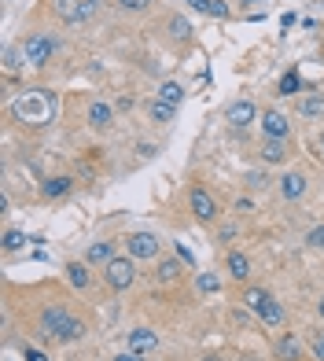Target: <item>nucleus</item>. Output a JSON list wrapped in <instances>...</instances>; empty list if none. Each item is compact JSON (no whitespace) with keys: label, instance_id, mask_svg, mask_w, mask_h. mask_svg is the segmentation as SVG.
Listing matches in <instances>:
<instances>
[{"label":"nucleus","instance_id":"9","mask_svg":"<svg viewBox=\"0 0 324 361\" xmlns=\"http://www.w3.org/2000/svg\"><path fill=\"white\" fill-rule=\"evenodd\" d=\"M277 188H280V195L287 203H299L306 195V188H310V180H306V173H299V170H287V173L277 177Z\"/></svg>","mask_w":324,"mask_h":361},{"label":"nucleus","instance_id":"5","mask_svg":"<svg viewBox=\"0 0 324 361\" xmlns=\"http://www.w3.org/2000/svg\"><path fill=\"white\" fill-rule=\"evenodd\" d=\"M104 281L111 291H129L137 281V258H129V255H115L104 266Z\"/></svg>","mask_w":324,"mask_h":361},{"label":"nucleus","instance_id":"20","mask_svg":"<svg viewBox=\"0 0 324 361\" xmlns=\"http://www.w3.org/2000/svg\"><path fill=\"white\" fill-rule=\"evenodd\" d=\"M89 269H92L89 262H67V281H70L74 291H85L92 284V273Z\"/></svg>","mask_w":324,"mask_h":361},{"label":"nucleus","instance_id":"24","mask_svg":"<svg viewBox=\"0 0 324 361\" xmlns=\"http://www.w3.org/2000/svg\"><path fill=\"white\" fill-rule=\"evenodd\" d=\"M166 30H170V37H173V41H181V44H188V41H192V34H196V30H192V23L185 19V15H170Z\"/></svg>","mask_w":324,"mask_h":361},{"label":"nucleus","instance_id":"36","mask_svg":"<svg viewBox=\"0 0 324 361\" xmlns=\"http://www.w3.org/2000/svg\"><path fill=\"white\" fill-rule=\"evenodd\" d=\"M229 321L243 328V324H251V314H247V310H232V314H229Z\"/></svg>","mask_w":324,"mask_h":361},{"label":"nucleus","instance_id":"1","mask_svg":"<svg viewBox=\"0 0 324 361\" xmlns=\"http://www.w3.org/2000/svg\"><path fill=\"white\" fill-rule=\"evenodd\" d=\"M11 114L23 126H44V122H52V114H56V96L48 89H26L19 100H15Z\"/></svg>","mask_w":324,"mask_h":361},{"label":"nucleus","instance_id":"10","mask_svg":"<svg viewBox=\"0 0 324 361\" xmlns=\"http://www.w3.org/2000/svg\"><path fill=\"white\" fill-rule=\"evenodd\" d=\"M225 118H229L232 129H247V126L258 122V107H254L251 100H236V104L225 107Z\"/></svg>","mask_w":324,"mask_h":361},{"label":"nucleus","instance_id":"15","mask_svg":"<svg viewBox=\"0 0 324 361\" xmlns=\"http://www.w3.org/2000/svg\"><path fill=\"white\" fill-rule=\"evenodd\" d=\"M273 354H277V361H302V343H299V336L284 332V336L277 339V347H273Z\"/></svg>","mask_w":324,"mask_h":361},{"label":"nucleus","instance_id":"33","mask_svg":"<svg viewBox=\"0 0 324 361\" xmlns=\"http://www.w3.org/2000/svg\"><path fill=\"white\" fill-rule=\"evenodd\" d=\"M306 247H310V251H320V255H324V221H320V225H313L310 233H306Z\"/></svg>","mask_w":324,"mask_h":361},{"label":"nucleus","instance_id":"35","mask_svg":"<svg viewBox=\"0 0 324 361\" xmlns=\"http://www.w3.org/2000/svg\"><path fill=\"white\" fill-rule=\"evenodd\" d=\"M236 236H239V228H236L232 221H225V225L218 228V243H232Z\"/></svg>","mask_w":324,"mask_h":361},{"label":"nucleus","instance_id":"11","mask_svg":"<svg viewBox=\"0 0 324 361\" xmlns=\"http://www.w3.org/2000/svg\"><path fill=\"white\" fill-rule=\"evenodd\" d=\"M85 122L96 129V133H104V129L115 126V107L104 104V100H92V104H89V111H85Z\"/></svg>","mask_w":324,"mask_h":361},{"label":"nucleus","instance_id":"22","mask_svg":"<svg viewBox=\"0 0 324 361\" xmlns=\"http://www.w3.org/2000/svg\"><path fill=\"white\" fill-rule=\"evenodd\" d=\"M287 140H262V162H269V166H280V162H287Z\"/></svg>","mask_w":324,"mask_h":361},{"label":"nucleus","instance_id":"39","mask_svg":"<svg viewBox=\"0 0 324 361\" xmlns=\"http://www.w3.org/2000/svg\"><path fill=\"white\" fill-rule=\"evenodd\" d=\"M313 357H317V361H324V339H317V343H313Z\"/></svg>","mask_w":324,"mask_h":361},{"label":"nucleus","instance_id":"41","mask_svg":"<svg viewBox=\"0 0 324 361\" xmlns=\"http://www.w3.org/2000/svg\"><path fill=\"white\" fill-rule=\"evenodd\" d=\"M317 314H320V321H324V295H320V302H317Z\"/></svg>","mask_w":324,"mask_h":361},{"label":"nucleus","instance_id":"43","mask_svg":"<svg viewBox=\"0 0 324 361\" xmlns=\"http://www.w3.org/2000/svg\"><path fill=\"white\" fill-rule=\"evenodd\" d=\"M320 152H324V133H320Z\"/></svg>","mask_w":324,"mask_h":361},{"label":"nucleus","instance_id":"37","mask_svg":"<svg viewBox=\"0 0 324 361\" xmlns=\"http://www.w3.org/2000/svg\"><path fill=\"white\" fill-rule=\"evenodd\" d=\"M115 361H144V354H137V350H122V354H115Z\"/></svg>","mask_w":324,"mask_h":361},{"label":"nucleus","instance_id":"25","mask_svg":"<svg viewBox=\"0 0 324 361\" xmlns=\"http://www.w3.org/2000/svg\"><path fill=\"white\" fill-rule=\"evenodd\" d=\"M239 299H243V306H247L251 314H258V310H262V306L273 299V295H269L266 288H243V295H239Z\"/></svg>","mask_w":324,"mask_h":361},{"label":"nucleus","instance_id":"26","mask_svg":"<svg viewBox=\"0 0 324 361\" xmlns=\"http://www.w3.org/2000/svg\"><path fill=\"white\" fill-rule=\"evenodd\" d=\"M158 100H162V104H170V107H181V100H185V85H177V81H162V85H158Z\"/></svg>","mask_w":324,"mask_h":361},{"label":"nucleus","instance_id":"7","mask_svg":"<svg viewBox=\"0 0 324 361\" xmlns=\"http://www.w3.org/2000/svg\"><path fill=\"white\" fill-rule=\"evenodd\" d=\"M158 236L155 233H129L125 236V251L129 258H137V262H155L158 258Z\"/></svg>","mask_w":324,"mask_h":361},{"label":"nucleus","instance_id":"4","mask_svg":"<svg viewBox=\"0 0 324 361\" xmlns=\"http://www.w3.org/2000/svg\"><path fill=\"white\" fill-rule=\"evenodd\" d=\"M100 4H104V0H48V8H52L67 26H81V23L96 19Z\"/></svg>","mask_w":324,"mask_h":361},{"label":"nucleus","instance_id":"16","mask_svg":"<svg viewBox=\"0 0 324 361\" xmlns=\"http://www.w3.org/2000/svg\"><path fill=\"white\" fill-rule=\"evenodd\" d=\"M299 114H302V118L320 122L324 118V92H302L299 96Z\"/></svg>","mask_w":324,"mask_h":361},{"label":"nucleus","instance_id":"19","mask_svg":"<svg viewBox=\"0 0 324 361\" xmlns=\"http://www.w3.org/2000/svg\"><path fill=\"white\" fill-rule=\"evenodd\" d=\"M185 4H188L192 11L210 15V19H229V15H232V8L225 4V0H185Z\"/></svg>","mask_w":324,"mask_h":361},{"label":"nucleus","instance_id":"44","mask_svg":"<svg viewBox=\"0 0 324 361\" xmlns=\"http://www.w3.org/2000/svg\"><path fill=\"white\" fill-rule=\"evenodd\" d=\"M320 339H324V336H320Z\"/></svg>","mask_w":324,"mask_h":361},{"label":"nucleus","instance_id":"17","mask_svg":"<svg viewBox=\"0 0 324 361\" xmlns=\"http://www.w3.org/2000/svg\"><path fill=\"white\" fill-rule=\"evenodd\" d=\"M225 269H229L232 281H239V284L251 281V258L243 251H229V255H225Z\"/></svg>","mask_w":324,"mask_h":361},{"label":"nucleus","instance_id":"40","mask_svg":"<svg viewBox=\"0 0 324 361\" xmlns=\"http://www.w3.org/2000/svg\"><path fill=\"white\" fill-rule=\"evenodd\" d=\"M239 4H243V8H254V4H262V0H239Z\"/></svg>","mask_w":324,"mask_h":361},{"label":"nucleus","instance_id":"18","mask_svg":"<svg viewBox=\"0 0 324 361\" xmlns=\"http://www.w3.org/2000/svg\"><path fill=\"white\" fill-rule=\"evenodd\" d=\"M284 317H287V314H284V306H280L277 299H269V302L254 314V321L262 324V328H280V324H284Z\"/></svg>","mask_w":324,"mask_h":361},{"label":"nucleus","instance_id":"6","mask_svg":"<svg viewBox=\"0 0 324 361\" xmlns=\"http://www.w3.org/2000/svg\"><path fill=\"white\" fill-rule=\"evenodd\" d=\"M258 126H262L266 140H291V118L277 107H266L262 114H258Z\"/></svg>","mask_w":324,"mask_h":361},{"label":"nucleus","instance_id":"12","mask_svg":"<svg viewBox=\"0 0 324 361\" xmlns=\"http://www.w3.org/2000/svg\"><path fill=\"white\" fill-rule=\"evenodd\" d=\"M125 343H129V350H137V354H151V350H158V336L151 332V328H129Z\"/></svg>","mask_w":324,"mask_h":361},{"label":"nucleus","instance_id":"13","mask_svg":"<svg viewBox=\"0 0 324 361\" xmlns=\"http://www.w3.org/2000/svg\"><path fill=\"white\" fill-rule=\"evenodd\" d=\"M118 251H115V240H96V243H89V251H85V262L92 269H104L111 258H115Z\"/></svg>","mask_w":324,"mask_h":361},{"label":"nucleus","instance_id":"28","mask_svg":"<svg viewBox=\"0 0 324 361\" xmlns=\"http://www.w3.org/2000/svg\"><path fill=\"white\" fill-rule=\"evenodd\" d=\"M243 185H247V192H266L273 185V177L266 170H247L243 173Z\"/></svg>","mask_w":324,"mask_h":361},{"label":"nucleus","instance_id":"14","mask_svg":"<svg viewBox=\"0 0 324 361\" xmlns=\"http://www.w3.org/2000/svg\"><path fill=\"white\" fill-rule=\"evenodd\" d=\"M70 188H74V177H67V173L44 177V180H41V195H44L48 203H52V200H63V195H70Z\"/></svg>","mask_w":324,"mask_h":361},{"label":"nucleus","instance_id":"32","mask_svg":"<svg viewBox=\"0 0 324 361\" xmlns=\"http://www.w3.org/2000/svg\"><path fill=\"white\" fill-rule=\"evenodd\" d=\"M196 291H203V295H218V291H221V281H218L214 273H206V269H203V273L196 276Z\"/></svg>","mask_w":324,"mask_h":361},{"label":"nucleus","instance_id":"30","mask_svg":"<svg viewBox=\"0 0 324 361\" xmlns=\"http://www.w3.org/2000/svg\"><path fill=\"white\" fill-rule=\"evenodd\" d=\"M26 233H23V228H4V251L8 255H15V251H23L26 247Z\"/></svg>","mask_w":324,"mask_h":361},{"label":"nucleus","instance_id":"38","mask_svg":"<svg viewBox=\"0 0 324 361\" xmlns=\"http://www.w3.org/2000/svg\"><path fill=\"white\" fill-rule=\"evenodd\" d=\"M236 210H239V214H251V210H254V203L247 200V195H243V200H236Z\"/></svg>","mask_w":324,"mask_h":361},{"label":"nucleus","instance_id":"8","mask_svg":"<svg viewBox=\"0 0 324 361\" xmlns=\"http://www.w3.org/2000/svg\"><path fill=\"white\" fill-rule=\"evenodd\" d=\"M70 310L67 306H44L41 310V317H37V328H41V336H48V339H59V332L70 324Z\"/></svg>","mask_w":324,"mask_h":361},{"label":"nucleus","instance_id":"34","mask_svg":"<svg viewBox=\"0 0 324 361\" xmlns=\"http://www.w3.org/2000/svg\"><path fill=\"white\" fill-rule=\"evenodd\" d=\"M115 4H118L122 11H129V15H137V11H148L155 0H115Z\"/></svg>","mask_w":324,"mask_h":361},{"label":"nucleus","instance_id":"23","mask_svg":"<svg viewBox=\"0 0 324 361\" xmlns=\"http://www.w3.org/2000/svg\"><path fill=\"white\" fill-rule=\"evenodd\" d=\"M148 118H151L155 126H170V122L177 118V107H170V104H162L158 96H155V100H148Z\"/></svg>","mask_w":324,"mask_h":361},{"label":"nucleus","instance_id":"21","mask_svg":"<svg viewBox=\"0 0 324 361\" xmlns=\"http://www.w3.org/2000/svg\"><path fill=\"white\" fill-rule=\"evenodd\" d=\"M181 273H185V266H181L177 258H158L155 281H158V284H177V281H181Z\"/></svg>","mask_w":324,"mask_h":361},{"label":"nucleus","instance_id":"42","mask_svg":"<svg viewBox=\"0 0 324 361\" xmlns=\"http://www.w3.org/2000/svg\"><path fill=\"white\" fill-rule=\"evenodd\" d=\"M203 361H225V357H221V354H206Z\"/></svg>","mask_w":324,"mask_h":361},{"label":"nucleus","instance_id":"3","mask_svg":"<svg viewBox=\"0 0 324 361\" xmlns=\"http://www.w3.org/2000/svg\"><path fill=\"white\" fill-rule=\"evenodd\" d=\"M188 210H192V218H196L199 225H214L221 218V203H218V195L203 188V185H192L188 188Z\"/></svg>","mask_w":324,"mask_h":361},{"label":"nucleus","instance_id":"31","mask_svg":"<svg viewBox=\"0 0 324 361\" xmlns=\"http://www.w3.org/2000/svg\"><path fill=\"white\" fill-rule=\"evenodd\" d=\"M19 67H26V56H23V48L8 44V48H4V71H8V74H15Z\"/></svg>","mask_w":324,"mask_h":361},{"label":"nucleus","instance_id":"2","mask_svg":"<svg viewBox=\"0 0 324 361\" xmlns=\"http://www.w3.org/2000/svg\"><path fill=\"white\" fill-rule=\"evenodd\" d=\"M23 48V56H26V67H34V71H41V67H48L52 63V56L59 52V37L56 34H26V41L19 44Z\"/></svg>","mask_w":324,"mask_h":361},{"label":"nucleus","instance_id":"27","mask_svg":"<svg viewBox=\"0 0 324 361\" xmlns=\"http://www.w3.org/2000/svg\"><path fill=\"white\" fill-rule=\"evenodd\" d=\"M85 332H89V324L81 321V317H70V324L59 332V339H56V343H77V339H85Z\"/></svg>","mask_w":324,"mask_h":361},{"label":"nucleus","instance_id":"29","mask_svg":"<svg viewBox=\"0 0 324 361\" xmlns=\"http://www.w3.org/2000/svg\"><path fill=\"white\" fill-rule=\"evenodd\" d=\"M295 92H302V78H299V71H287L277 85V96H295Z\"/></svg>","mask_w":324,"mask_h":361}]
</instances>
